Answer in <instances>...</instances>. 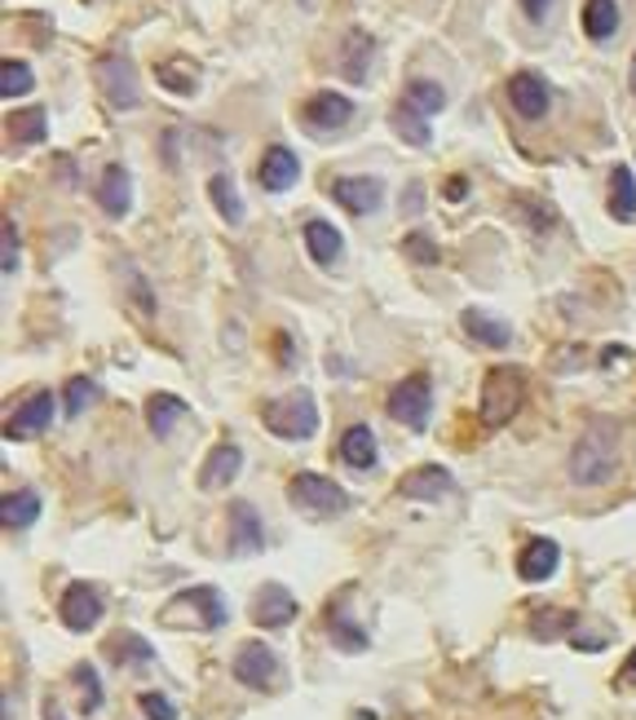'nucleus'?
I'll return each instance as SVG.
<instances>
[{
  "label": "nucleus",
  "mask_w": 636,
  "mask_h": 720,
  "mask_svg": "<svg viewBox=\"0 0 636 720\" xmlns=\"http://www.w3.org/2000/svg\"><path fill=\"white\" fill-rule=\"evenodd\" d=\"M190 623V628H221L226 623V601H221V592L217 588H186V592H177L168 606H164V623Z\"/></svg>",
  "instance_id": "nucleus-4"
},
{
  "label": "nucleus",
  "mask_w": 636,
  "mask_h": 720,
  "mask_svg": "<svg viewBox=\"0 0 636 720\" xmlns=\"http://www.w3.org/2000/svg\"><path fill=\"white\" fill-rule=\"evenodd\" d=\"M63 623L72 628V632H89L98 619H102V597H98V588L94 583H72L67 592H63Z\"/></svg>",
  "instance_id": "nucleus-15"
},
{
  "label": "nucleus",
  "mask_w": 636,
  "mask_h": 720,
  "mask_svg": "<svg viewBox=\"0 0 636 720\" xmlns=\"http://www.w3.org/2000/svg\"><path fill=\"white\" fill-rule=\"evenodd\" d=\"M261 544H265L261 513L248 500H234L230 504V553L234 557H252V553H261Z\"/></svg>",
  "instance_id": "nucleus-14"
},
{
  "label": "nucleus",
  "mask_w": 636,
  "mask_h": 720,
  "mask_svg": "<svg viewBox=\"0 0 636 720\" xmlns=\"http://www.w3.org/2000/svg\"><path fill=\"white\" fill-rule=\"evenodd\" d=\"M305 248H309V257L318 265H332V261H341L346 239H341V230L332 221H305Z\"/></svg>",
  "instance_id": "nucleus-22"
},
{
  "label": "nucleus",
  "mask_w": 636,
  "mask_h": 720,
  "mask_svg": "<svg viewBox=\"0 0 636 720\" xmlns=\"http://www.w3.org/2000/svg\"><path fill=\"white\" fill-rule=\"evenodd\" d=\"M372 54H376V41L368 36V32H350L346 36V63H341V72H346V80H363L368 76V67H372Z\"/></svg>",
  "instance_id": "nucleus-29"
},
{
  "label": "nucleus",
  "mask_w": 636,
  "mask_h": 720,
  "mask_svg": "<svg viewBox=\"0 0 636 720\" xmlns=\"http://www.w3.org/2000/svg\"><path fill=\"white\" fill-rule=\"evenodd\" d=\"M557 561H561V548H557L552 539H530V544L522 548V557H517V575H522L526 583H544V579L557 575Z\"/></svg>",
  "instance_id": "nucleus-18"
},
{
  "label": "nucleus",
  "mask_w": 636,
  "mask_h": 720,
  "mask_svg": "<svg viewBox=\"0 0 636 720\" xmlns=\"http://www.w3.org/2000/svg\"><path fill=\"white\" fill-rule=\"evenodd\" d=\"M522 10H526L530 19H544V14L552 10V0H522Z\"/></svg>",
  "instance_id": "nucleus-43"
},
{
  "label": "nucleus",
  "mask_w": 636,
  "mask_h": 720,
  "mask_svg": "<svg viewBox=\"0 0 636 720\" xmlns=\"http://www.w3.org/2000/svg\"><path fill=\"white\" fill-rule=\"evenodd\" d=\"M160 80L173 89V94H195V80H199V72L195 67H177V63H160Z\"/></svg>",
  "instance_id": "nucleus-38"
},
{
  "label": "nucleus",
  "mask_w": 636,
  "mask_h": 720,
  "mask_svg": "<svg viewBox=\"0 0 636 720\" xmlns=\"http://www.w3.org/2000/svg\"><path fill=\"white\" fill-rule=\"evenodd\" d=\"M234 680L248 685V689H270V685L278 680V658H274V650L261 645V641L239 645V654H234Z\"/></svg>",
  "instance_id": "nucleus-9"
},
{
  "label": "nucleus",
  "mask_w": 636,
  "mask_h": 720,
  "mask_svg": "<svg viewBox=\"0 0 636 720\" xmlns=\"http://www.w3.org/2000/svg\"><path fill=\"white\" fill-rule=\"evenodd\" d=\"M328 636L341 645V650H368V632H363V623H354L350 614H346V606H332V614H328Z\"/></svg>",
  "instance_id": "nucleus-31"
},
{
  "label": "nucleus",
  "mask_w": 636,
  "mask_h": 720,
  "mask_svg": "<svg viewBox=\"0 0 636 720\" xmlns=\"http://www.w3.org/2000/svg\"><path fill=\"white\" fill-rule=\"evenodd\" d=\"M403 102H412L420 116H438V111L447 107V94H442V85H434V80H412Z\"/></svg>",
  "instance_id": "nucleus-33"
},
{
  "label": "nucleus",
  "mask_w": 636,
  "mask_h": 720,
  "mask_svg": "<svg viewBox=\"0 0 636 720\" xmlns=\"http://www.w3.org/2000/svg\"><path fill=\"white\" fill-rule=\"evenodd\" d=\"M508 102H513V111H517L522 120H544L548 107H552V94H548V85H544L539 76L517 72V76L508 80Z\"/></svg>",
  "instance_id": "nucleus-13"
},
{
  "label": "nucleus",
  "mask_w": 636,
  "mask_h": 720,
  "mask_svg": "<svg viewBox=\"0 0 636 720\" xmlns=\"http://www.w3.org/2000/svg\"><path fill=\"white\" fill-rule=\"evenodd\" d=\"M460 327L469 331V340H478V345H486V349H504V345L513 340V327H508L504 318H495V314L478 309V305L460 314Z\"/></svg>",
  "instance_id": "nucleus-19"
},
{
  "label": "nucleus",
  "mask_w": 636,
  "mask_h": 720,
  "mask_svg": "<svg viewBox=\"0 0 636 720\" xmlns=\"http://www.w3.org/2000/svg\"><path fill=\"white\" fill-rule=\"evenodd\" d=\"M98 204H102L107 217H124V212L133 208V177H129L124 164H111V168L102 173V182H98Z\"/></svg>",
  "instance_id": "nucleus-17"
},
{
  "label": "nucleus",
  "mask_w": 636,
  "mask_h": 720,
  "mask_svg": "<svg viewBox=\"0 0 636 720\" xmlns=\"http://www.w3.org/2000/svg\"><path fill=\"white\" fill-rule=\"evenodd\" d=\"M610 217L614 221H632L636 217V177L627 164H618L610 173Z\"/></svg>",
  "instance_id": "nucleus-26"
},
{
  "label": "nucleus",
  "mask_w": 636,
  "mask_h": 720,
  "mask_svg": "<svg viewBox=\"0 0 636 720\" xmlns=\"http://www.w3.org/2000/svg\"><path fill=\"white\" fill-rule=\"evenodd\" d=\"M583 32H588V41H610L618 32V0H588Z\"/></svg>",
  "instance_id": "nucleus-28"
},
{
  "label": "nucleus",
  "mask_w": 636,
  "mask_h": 720,
  "mask_svg": "<svg viewBox=\"0 0 636 720\" xmlns=\"http://www.w3.org/2000/svg\"><path fill=\"white\" fill-rule=\"evenodd\" d=\"M429 412H434V385L429 377H407L394 394H390V416L407 429H429Z\"/></svg>",
  "instance_id": "nucleus-6"
},
{
  "label": "nucleus",
  "mask_w": 636,
  "mask_h": 720,
  "mask_svg": "<svg viewBox=\"0 0 636 720\" xmlns=\"http://www.w3.org/2000/svg\"><path fill=\"white\" fill-rule=\"evenodd\" d=\"M305 6H309V0H305Z\"/></svg>",
  "instance_id": "nucleus-46"
},
{
  "label": "nucleus",
  "mask_w": 636,
  "mask_h": 720,
  "mask_svg": "<svg viewBox=\"0 0 636 720\" xmlns=\"http://www.w3.org/2000/svg\"><path fill=\"white\" fill-rule=\"evenodd\" d=\"M300 120H305L309 133H337V129H346L354 120V102L346 94H314L305 102Z\"/></svg>",
  "instance_id": "nucleus-10"
},
{
  "label": "nucleus",
  "mask_w": 636,
  "mask_h": 720,
  "mask_svg": "<svg viewBox=\"0 0 636 720\" xmlns=\"http://www.w3.org/2000/svg\"><path fill=\"white\" fill-rule=\"evenodd\" d=\"M614 425H605V421H592L588 429H583V438L574 443V451H570V478L579 482V487H601L610 473H614Z\"/></svg>",
  "instance_id": "nucleus-1"
},
{
  "label": "nucleus",
  "mask_w": 636,
  "mask_h": 720,
  "mask_svg": "<svg viewBox=\"0 0 636 720\" xmlns=\"http://www.w3.org/2000/svg\"><path fill=\"white\" fill-rule=\"evenodd\" d=\"M627 676H636V650H632V658H627V667H623Z\"/></svg>",
  "instance_id": "nucleus-44"
},
{
  "label": "nucleus",
  "mask_w": 636,
  "mask_h": 720,
  "mask_svg": "<svg viewBox=\"0 0 636 720\" xmlns=\"http://www.w3.org/2000/svg\"><path fill=\"white\" fill-rule=\"evenodd\" d=\"M98 85H102L107 102H111V107H120V111H133V107L142 102L138 72H133V63H129L124 54H111V58H102V63H98Z\"/></svg>",
  "instance_id": "nucleus-7"
},
{
  "label": "nucleus",
  "mask_w": 636,
  "mask_h": 720,
  "mask_svg": "<svg viewBox=\"0 0 636 720\" xmlns=\"http://www.w3.org/2000/svg\"><path fill=\"white\" fill-rule=\"evenodd\" d=\"M407 252H412L420 265H434V261H438V248H434L425 234H407Z\"/></svg>",
  "instance_id": "nucleus-42"
},
{
  "label": "nucleus",
  "mask_w": 636,
  "mask_h": 720,
  "mask_svg": "<svg viewBox=\"0 0 636 720\" xmlns=\"http://www.w3.org/2000/svg\"><path fill=\"white\" fill-rule=\"evenodd\" d=\"M398 491H403L407 500H442V495H451V491H456V482H451V473H447V469L425 465V469H412V473L398 482Z\"/></svg>",
  "instance_id": "nucleus-20"
},
{
  "label": "nucleus",
  "mask_w": 636,
  "mask_h": 720,
  "mask_svg": "<svg viewBox=\"0 0 636 720\" xmlns=\"http://www.w3.org/2000/svg\"><path fill=\"white\" fill-rule=\"evenodd\" d=\"M76 685H80V694H85L80 711H98V707H102V685H98V672H94L89 663L76 667Z\"/></svg>",
  "instance_id": "nucleus-37"
},
{
  "label": "nucleus",
  "mask_w": 636,
  "mask_h": 720,
  "mask_svg": "<svg viewBox=\"0 0 636 720\" xmlns=\"http://www.w3.org/2000/svg\"><path fill=\"white\" fill-rule=\"evenodd\" d=\"M390 124H394V133H398L407 146H429V142H434L429 116H420L412 102H398V107H394V116H390Z\"/></svg>",
  "instance_id": "nucleus-24"
},
{
  "label": "nucleus",
  "mask_w": 636,
  "mask_h": 720,
  "mask_svg": "<svg viewBox=\"0 0 636 720\" xmlns=\"http://www.w3.org/2000/svg\"><path fill=\"white\" fill-rule=\"evenodd\" d=\"M142 711H146V720H177V711L164 694H142Z\"/></svg>",
  "instance_id": "nucleus-41"
},
{
  "label": "nucleus",
  "mask_w": 636,
  "mask_h": 720,
  "mask_svg": "<svg viewBox=\"0 0 636 720\" xmlns=\"http://www.w3.org/2000/svg\"><path fill=\"white\" fill-rule=\"evenodd\" d=\"M45 133H50V116H45V107L14 111V116H10V138H14L19 146H36V142H45Z\"/></svg>",
  "instance_id": "nucleus-30"
},
{
  "label": "nucleus",
  "mask_w": 636,
  "mask_h": 720,
  "mask_svg": "<svg viewBox=\"0 0 636 720\" xmlns=\"http://www.w3.org/2000/svg\"><path fill=\"white\" fill-rule=\"evenodd\" d=\"M98 403V381L94 377H76L72 385H67V394H63V412L67 416H80V412H89Z\"/></svg>",
  "instance_id": "nucleus-35"
},
{
  "label": "nucleus",
  "mask_w": 636,
  "mask_h": 720,
  "mask_svg": "<svg viewBox=\"0 0 636 720\" xmlns=\"http://www.w3.org/2000/svg\"><path fill=\"white\" fill-rule=\"evenodd\" d=\"M570 623H574V614H557V610H544V614L535 619V636H539V641H552V636H557L561 628H570Z\"/></svg>",
  "instance_id": "nucleus-40"
},
{
  "label": "nucleus",
  "mask_w": 636,
  "mask_h": 720,
  "mask_svg": "<svg viewBox=\"0 0 636 720\" xmlns=\"http://www.w3.org/2000/svg\"><path fill=\"white\" fill-rule=\"evenodd\" d=\"M0 94H6V98L32 94V67L19 63V58H6V67H0Z\"/></svg>",
  "instance_id": "nucleus-36"
},
{
  "label": "nucleus",
  "mask_w": 636,
  "mask_h": 720,
  "mask_svg": "<svg viewBox=\"0 0 636 720\" xmlns=\"http://www.w3.org/2000/svg\"><path fill=\"white\" fill-rule=\"evenodd\" d=\"M182 416H186V403H182L177 394H151V403H146V425H151L155 438H168V434L177 429Z\"/></svg>",
  "instance_id": "nucleus-25"
},
{
  "label": "nucleus",
  "mask_w": 636,
  "mask_h": 720,
  "mask_svg": "<svg viewBox=\"0 0 636 720\" xmlns=\"http://www.w3.org/2000/svg\"><path fill=\"white\" fill-rule=\"evenodd\" d=\"M107 654H111L116 663H151V658H155V650H151L138 632H120V636L107 645Z\"/></svg>",
  "instance_id": "nucleus-34"
},
{
  "label": "nucleus",
  "mask_w": 636,
  "mask_h": 720,
  "mask_svg": "<svg viewBox=\"0 0 636 720\" xmlns=\"http://www.w3.org/2000/svg\"><path fill=\"white\" fill-rule=\"evenodd\" d=\"M341 460H346L350 469H359V473L376 469V434H372L368 425H350L346 438H341Z\"/></svg>",
  "instance_id": "nucleus-23"
},
{
  "label": "nucleus",
  "mask_w": 636,
  "mask_h": 720,
  "mask_svg": "<svg viewBox=\"0 0 636 720\" xmlns=\"http://www.w3.org/2000/svg\"><path fill=\"white\" fill-rule=\"evenodd\" d=\"M296 614H300V606H296V597L283 583H265L252 597V623L256 628H287Z\"/></svg>",
  "instance_id": "nucleus-12"
},
{
  "label": "nucleus",
  "mask_w": 636,
  "mask_h": 720,
  "mask_svg": "<svg viewBox=\"0 0 636 720\" xmlns=\"http://www.w3.org/2000/svg\"><path fill=\"white\" fill-rule=\"evenodd\" d=\"M332 199L341 208H350L354 217H372L385 204V182L381 177H337L332 182Z\"/></svg>",
  "instance_id": "nucleus-11"
},
{
  "label": "nucleus",
  "mask_w": 636,
  "mask_h": 720,
  "mask_svg": "<svg viewBox=\"0 0 636 720\" xmlns=\"http://www.w3.org/2000/svg\"><path fill=\"white\" fill-rule=\"evenodd\" d=\"M208 190H212V204H217V212H221L230 226H239V221H243V204H239V195H234V182H230V173H217V177L208 182Z\"/></svg>",
  "instance_id": "nucleus-32"
},
{
  "label": "nucleus",
  "mask_w": 636,
  "mask_h": 720,
  "mask_svg": "<svg viewBox=\"0 0 636 720\" xmlns=\"http://www.w3.org/2000/svg\"><path fill=\"white\" fill-rule=\"evenodd\" d=\"M19 226L14 221H6V230H0V270L6 274H14L19 270Z\"/></svg>",
  "instance_id": "nucleus-39"
},
{
  "label": "nucleus",
  "mask_w": 636,
  "mask_h": 720,
  "mask_svg": "<svg viewBox=\"0 0 636 720\" xmlns=\"http://www.w3.org/2000/svg\"><path fill=\"white\" fill-rule=\"evenodd\" d=\"M239 469H243V451H239L234 443H221V447L208 456V465H204V473H199V487H204V491L230 487V482L239 478Z\"/></svg>",
  "instance_id": "nucleus-21"
},
{
  "label": "nucleus",
  "mask_w": 636,
  "mask_h": 720,
  "mask_svg": "<svg viewBox=\"0 0 636 720\" xmlns=\"http://www.w3.org/2000/svg\"><path fill=\"white\" fill-rule=\"evenodd\" d=\"M50 425H54V394H50V390H41V394L23 399V403L10 412V421H6V438L23 443V438L45 434Z\"/></svg>",
  "instance_id": "nucleus-8"
},
{
  "label": "nucleus",
  "mask_w": 636,
  "mask_h": 720,
  "mask_svg": "<svg viewBox=\"0 0 636 720\" xmlns=\"http://www.w3.org/2000/svg\"><path fill=\"white\" fill-rule=\"evenodd\" d=\"M261 421H265V429H270L274 438H283V443H305V438L318 429V403H314L309 390H292V394L270 399L265 412H261Z\"/></svg>",
  "instance_id": "nucleus-2"
},
{
  "label": "nucleus",
  "mask_w": 636,
  "mask_h": 720,
  "mask_svg": "<svg viewBox=\"0 0 636 720\" xmlns=\"http://www.w3.org/2000/svg\"><path fill=\"white\" fill-rule=\"evenodd\" d=\"M632 85H636V58H632Z\"/></svg>",
  "instance_id": "nucleus-45"
},
{
  "label": "nucleus",
  "mask_w": 636,
  "mask_h": 720,
  "mask_svg": "<svg viewBox=\"0 0 636 720\" xmlns=\"http://www.w3.org/2000/svg\"><path fill=\"white\" fill-rule=\"evenodd\" d=\"M41 517V495L36 491H10L6 504H0V522H6V531H23Z\"/></svg>",
  "instance_id": "nucleus-27"
},
{
  "label": "nucleus",
  "mask_w": 636,
  "mask_h": 720,
  "mask_svg": "<svg viewBox=\"0 0 636 720\" xmlns=\"http://www.w3.org/2000/svg\"><path fill=\"white\" fill-rule=\"evenodd\" d=\"M296 177H300V160L287 151V146H270L265 155H261V164H256V182L265 186V190H292L296 186Z\"/></svg>",
  "instance_id": "nucleus-16"
},
{
  "label": "nucleus",
  "mask_w": 636,
  "mask_h": 720,
  "mask_svg": "<svg viewBox=\"0 0 636 720\" xmlns=\"http://www.w3.org/2000/svg\"><path fill=\"white\" fill-rule=\"evenodd\" d=\"M522 399H526V381H522V372H513V368H495V372H486V385H482V421H486V425H504V421H513V412L522 407Z\"/></svg>",
  "instance_id": "nucleus-5"
},
{
  "label": "nucleus",
  "mask_w": 636,
  "mask_h": 720,
  "mask_svg": "<svg viewBox=\"0 0 636 720\" xmlns=\"http://www.w3.org/2000/svg\"><path fill=\"white\" fill-rule=\"evenodd\" d=\"M287 500L305 517H337V513L350 509V495L332 478H318V473H296L292 487H287Z\"/></svg>",
  "instance_id": "nucleus-3"
}]
</instances>
